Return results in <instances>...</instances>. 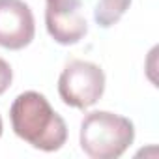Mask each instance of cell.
I'll list each match as a JSON object with an SVG mask.
<instances>
[{
    "instance_id": "cell-1",
    "label": "cell",
    "mask_w": 159,
    "mask_h": 159,
    "mask_svg": "<svg viewBox=\"0 0 159 159\" xmlns=\"http://www.w3.org/2000/svg\"><path fill=\"white\" fill-rule=\"evenodd\" d=\"M90 0H47L45 23L51 38L60 45H75L88 32V23L84 17V8ZM131 0H96L94 21L109 28L116 25Z\"/></svg>"
},
{
    "instance_id": "cell-2",
    "label": "cell",
    "mask_w": 159,
    "mask_h": 159,
    "mask_svg": "<svg viewBox=\"0 0 159 159\" xmlns=\"http://www.w3.org/2000/svg\"><path fill=\"white\" fill-rule=\"evenodd\" d=\"M10 118L15 135L38 150L56 152L66 144L67 127L64 118L38 92L21 94L11 105Z\"/></svg>"
},
{
    "instance_id": "cell-3",
    "label": "cell",
    "mask_w": 159,
    "mask_h": 159,
    "mask_svg": "<svg viewBox=\"0 0 159 159\" xmlns=\"http://www.w3.org/2000/svg\"><path fill=\"white\" fill-rule=\"evenodd\" d=\"M135 139L133 122L125 116L96 111L81 124V148L92 159H116Z\"/></svg>"
},
{
    "instance_id": "cell-4",
    "label": "cell",
    "mask_w": 159,
    "mask_h": 159,
    "mask_svg": "<svg viewBox=\"0 0 159 159\" xmlns=\"http://www.w3.org/2000/svg\"><path fill=\"white\" fill-rule=\"evenodd\" d=\"M105 92V73L99 66L84 60H73L58 79L60 99L75 109L96 105Z\"/></svg>"
},
{
    "instance_id": "cell-5",
    "label": "cell",
    "mask_w": 159,
    "mask_h": 159,
    "mask_svg": "<svg viewBox=\"0 0 159 159\" xmlns=\"http://www.w3.org/2000/svg\"><path fill=\"white\" fill-rule=\"evenodd\" d=\"M32 10L23 0H0V47L19 51L34 39Z\"/></svg>"
},
{
    "instance_id": "cell-6",
    "label": "cell",
    "mask_w": 159,
    "mask_h": 159,
    "mask_svg": "<svg viewBox=\"0 0 159 159\" xmlns=\"http://www.w3.org/2000/svg\"><path fill=\"white\" fill-rule=\"evenodd\" d=\"M11 79H13V73H11V67L6 60L0 58V96H2L10 84H11Z\"/></svg>"
},
{
    "instance_id": "cell-7",
    "label": "cell",
    "mask_w": 159,
    "mask_h": 159,
    "mask_svg": "<svg viewBox=\"0 0 159 159\" xmlns=\"http://www.w3.org/2000/svg\"><path fill=\"white\" fill-rule=\"evenodd\" d=\"M0 137H2V118H0Z\"/></svg>"
}]
</instances>
